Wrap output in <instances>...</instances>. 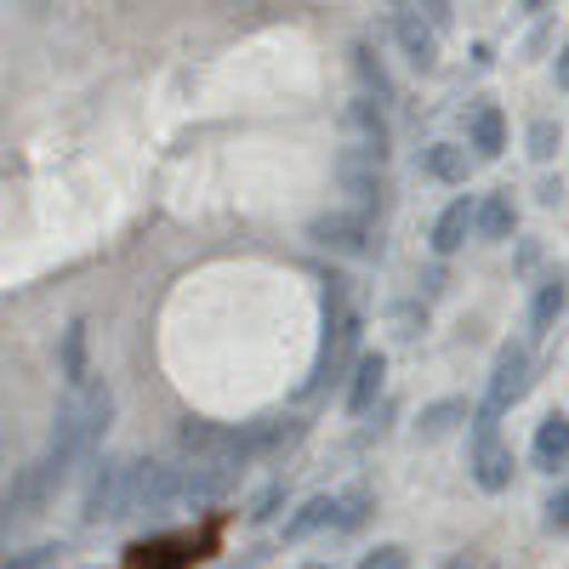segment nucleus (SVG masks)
Returning a JSON list of instances; mask_svg holds the SVG:
<instances>
[{
  "label": "nucleus",
  "mask_w": 569,
  "mask_h": 569,
  "mask_svg": "<svg viewBox=\"0 0 569 569\" xmlns=\"http://www.w3.org/2000/svg\"><path fill=\"white\" fill-rule=\"evenodd\" d=\"M467 142H472L485 160H496V154L507 149V114H501L496 103H479V109H472V120H467Z\"/></svg>",
  "instance_id": "4468645a"
},
{
  "label": "nucleus",
  "mask_w": 569,
  "mask_h": 569,
  "mask_svg": "<svg viewBox=\"0 0 569 569\" xmlns=\"http://www.w3.org/2000/svg\"><path fill=\"white\" fill-rule=\"evenodd\" d=\"M233 479H240V467H228V461H194V467L182 472V501H188V507L217 501Z\"/></svg>",
  "instance_id": "1a4fd4ad"
},
{
  "label": "nucleus",
  "mask_w": 569,
  "mask_h": 569,
  "mask_svg": "<svg viewBox=\"0 0 569 569\" xmlns=\"http://www.w3.org/2000/svg\"><path fill=\"white\" fill-rule=\"evenodd\" d=\"M308 569H330V563H308Z\"/></svg>",
  "instance_id": "2f4dec72"
},
{
  "label": "nucleus",
  "mask_w": 569,
  "mask_h": 569,
  "mask_svg": "<svg viewBox=\"0 0 569 569\" xmlns=\"http://www.w3.org/2000/svg\"><path fill=\"white\" fill-rule=\"evenodd\" d=\"M63 376H69V388L86 382V325H69V337H63Z\"/></svg>",
  "instance_id": "5701e85b"
},
{
  "label": "nucleus",
  "mask_w": 569,
  "mask_h": 569,
  "mask_svg": "<svg viewBox=\"0 0 569 569\" xmlns=\"http://www.w3.org/2000/svg\"><path fill=\"white\" fill-rule=\"evenodd\" d=\"M370 507H376V496H370L365 485L342 490V496H337V530H348V536H353V530L365 525V518H370Z\"/></svg>",
  "instance_id": "4be33fe9"
},
{
  "label": "nucleus",
  "mask_w": 569,
  "mask_h": 569,
  "mask_svg": "<svg viewBox=\"0 0 569 569\" xmlns=\"http://www.w3.org/2000/svg\"><path fill=\"white\" fill-rule=\"evenodd\" d=\"M541 512H547V530H569V485H563V490H552Z\"/></svg>",
  "instance_id": "cd10ccee"
},
{
  "label": "nucleus",
  "mask_w": 569,
  "mask_h": 569,
  "mask_svg": "<svg viewBox=\"0 0 569 569\" xmlns=\"http://www.w3.org/2000/svg\"><path fill=\"white\" fill-rule=\"evenodd\" d=\"M530 393V348H518V342H507L501 353H496V365H490V388H485V405L472 410V439H496V427H501V416Z\"/></svg>",
  "instance_id": "f03ea898"
},
{
  "label": "nucleus",
  "mask_w": 569,
  "mask_h": 569,
  "mask_svg": "<svg viewBox=\"0 0 569 569\" xmlns=\"http://www.w3.org/2000/svg\"><path fill=\"white\" fill-rule=\"evenodd\" d=\"M171 501H182V467L137 461L131 467V512H166Z\"/></svg>",
  "instance_id": "423d86ee"
},
{
  "label": "nucleus",
  "mask_w": 569,
  "mask_h": 569,
  "mask_svg": "<svg viewBox=\"0 0 569 569\" xmlns=\"http://www.w3.org/2000/svg\"><path fill=\"white\" fill-rule=\"evenodd\" d=\"M558 142H563L558 120H536V126H530V154H536V160H552V154H558Z\"/></svg>",
  "instance_id": "a878e982"
},
{
  "label": "nucleus",
  "mask_w": 569,
  "mask_h": 569,
  "mask_svg": "<svg viewBox=\"0 0 569 569\" xmlns=\"http://www.w3.org/2000/svg\"><path fill=\"white\" fill-rule=\"evenodd\" d=\"M382 382H388V359L382 353H359L353 359V382H348V410L365 416L376 405V393H382Z\"/></svg>",
  "instance_id": "ddd939ff"
},
{
  "label": "nucleus",
  "mask_w": 569,
  "mask_h": 569,
  "mask_svg": "<svg viewBox=\"0 0 569 569\" xmlns=\"http://www.w3.org/2000/svg\"><path fill=\"white\" fill-rule=\"evenodd\" d=\"M472 479H479V490H507L512 485V450L501 439H472Z\"/></svg>",
  "instance_id": "9b49d317"
},
{
  "label": "nucleus",
  "mask_w": 569,
  "mask_h": 569,
  "mask_svg": "<svg viewBox=\"0 0 569 569\" xmlns=\"http://www.w3.org/2000/svg\"><path fill=\"white\" fill-rule=\"evenodd\" d=\"M461 416H467V405H461V399H439V405H427V410H421L416 433H421V439H439V433H450V427H456Z\"/></svg>",
  "instance_id": "412c9836"
},
{
  "label": "nucleus",
  "mask_w": 569,
  "mask_h": 569,
  "mask_svg": "<svg viewBox=\"0 0 569 569\" xmlns=\"http://www.w3.org/2000/svg\"><path fill=\"white\" fill-rule=\"evenodd\" d=\"M58 558H63V547H52V541H40V547H29V552H12L0 569H58Z\"/></svg>",
  "instance_id": "393cba45"
},
{
  "label": "nucleus",
  "mask_w": 569,
  "mask_h": 569,
  "mask_svg": "<svg viewBox=\"0 0 569 569\" xmlns=\"http://www.w3.org/2000/svg\"><path fill=\"white\" fill-rule=\"evenodd\" d=\"M552 80H558V91H569V40H563V52H558V63H552Z\"/></svg>",
  "instance_id": "c756f323"
},
{
  "label": "nucleus",
  "mask_w": 569,
  "mask_h": 569,
  "mask_svg": "<svg viewBox=\"0 0 569 569\" xmlns=\"http://www.w3.org/2000/svg\"><path fill=\"white\" fill-rule=\"evenodd\" d=\"M536 467H547V472L569 467V416H547L536 427Z\"/></svg>",
  "instance_id": "f3484780"
},
{
  "label": "nucleus",
  "mask_w": 569,
  "mask_h": 569,
  "mask_svg": "<svg viewBox=\"0 0 569 569\" xmlns=\"http://www.w3.org/2000/svg\"><path fill=\"white\" fill-rule=\"evenodd\" d=\"M382 149H365V142H353V149H342L337 154V182H342V194L353 200V211H376L382 206V194H388V177H382Z\"/></svg>",
  "instance_id": "20e7f679"
},
{
  "label": "nucleus",
  "mask_w": 569,
  "mask_h": 569,
  "mask_svg": "<svg viewBox=\"0 0 569 569\" xmlns=\"http://www.w3.org/2000/svg\"><path fill=\"white\" fill-rule=\"evenodd\" d=\"M393 12H410V18H421V23H433V29H450V0H388Z\"/></svg>",
  "instance_id": "b1692460"
},
{
  "label": "nucleus",
  "mask_w": 569,
  "mask_h": 569,
  "mask_svg": "<svg viewBox=\"0 0 569 569\" xmlns=\"http://www.w3.org/2000/svg\"><path fill=\"white\" fill-rule=\"evenodd\" d=\"M200 558V536H149L126 552V569H188Z\"/></svg>",
  "instance_id": "0eeeda50"
},
{
  "label": "nucleus",
  "mask_w": 569,
  "mask_h": 569,
  "mask_svg": "<svg viewBox=\"0 0 569 569\" xmlns=\"http://www.w3.org/2000/svg\"><path fill=\"white\" fill-rule=\"evenodd\" d=\"M512 228H518V211H512L507 194H485L472 206V233H479V240H507Z\"/></svg>",
  "instance_id": "dca6fc26"
},
{
  "label": "nucleus",
  "mask_w": 569,
  "mask_h": 569,
  "mask_svg": "<svg viewBox=\"0 0 569 569\" xmlns=\"http://www.w3.org/2000/svg\"><path fill=\"white\" fill-rule=\"evenodd\" d=\"M348 131L365 142V149H382V154H388V137H393V126H388V103L353 98V103H348Z\"/></svg>",
  "instance_id": "f8f14e48"
},
{
  "label": "nucleus",
  "mask_w": 569,
  "mask_h": 569,
  "mask_svg": "<svg viewBox=\"0 0 569 569\" xmlns=\"http://www.w3.org/2000/svg\"><path fill=\"white\" fill-rule=\"evenodd\" d=\"M109 416H114V393H109V382H80V388L63 399L58 421H52V445H46V461L63 467V472H69L74 461H86L91 450L103 445Z\"/></svg>",
  "instance_id": "f257e3e1"
},
{
  "label": "nucleus",
  "mask_w": 569,
  "mask_h": 569,
  "mask_svg": "<svg viewBox=\"0 0 569 569\" xmlns=\"http://www.w3.org/2000/svg\"><path fill=\"white\" fill-rule=\"evenodd\" d=\"M325 525H337V496H313L291 525H284V541H308L313 530H325Z\"/></svg>",
  "instance_id": "aec40b11"
},
{
  "label": "nucleus",
  "mask_w": 569,
  "mask_h": 569,
  "mask_svg": "<svg viewBox=\"0 0 569 569\" xmlns=\"http://www.w3.org/2000/svg\"><path fill=\"white\" fill-rule=\"evenodd\" d=\"M467 233H472V206H467V200H450V206L439 211V222H433V251H439V257H456V251L467 246Z\"/></svg>",
  "instance_id": "2eb2a0df"
},
{
  "label": "nucleus",
  "mask_w": 569,
  "mask_h": 569,
  "mask_svg": "<svg viewBox=\"0 0 569 569\" xmlns=\"http://www.w3.org/2000/svg\"><path fill=\"white\" fill-rule=\"evenodd\" d=\"M353 69H359V80H365V98L393 103V74L382 69V58H376L370 46H353Z\"/></svg>",
  "instance_id": "6ab92c4d"
},
{
  "label": "nucleus",
  "mask_w": 569,
  "mask_h": 569,
  "mask_svg": "<svg viewBox=\"0 0 569 569\" xmlns=\"http://www.w3.org/2000/svg\"><path fill=\"white\" fill-rule=\"evenodd\" d=\"M421 171L433 177V182H467V171H472V154L461 149V142H433V149L421 154Z\"/></svg>",
  "instance_id": "a211bd4d"
},
{
  "label": "nucleus",
  "mask_w": 569,
  "mask_h": 569,
  "mask_svg": "<svg viewBox=\"0 0 569 569\" xmlns=\"http://www.w3.org/2000/svg\"><path fill=\"white\" fill-rule=\"evenodd\" d=\"M359 569H410V552L405 547H376L359 558Z\"/></svg>",
  "instance_id": "bb28decb"
},
{
  "label": "nucleus",
  "mask_w": 569,
  "mask_h": 569,
  "mask_svg": "<svg viewBox=\"0 0 569 569\" xmlns=\"http://www.w3.org/2000/svg\"><path fill=\"white\" fill-rule=\"evenodd\" d=\"M284 501V485H268L257 501H251V518H257V525H262V518H273V507Z\"/></svg>",
  "instance_id": "c85d7f7f"
},
{
  "label": "nucleus",
  "mask_w": 569,
  "mask_h": 569,
  "mask_svg": "<svg viewBox=\"0 0 569 569\" xmlns=\"http://www.w3.org/2000/svg\"><path fill=\"white\" fill-rule=\"evenodd\" d=\"M563 308H569V279H563V273L541 279V284H536V297H530V337H536V342L552 337V325H558Z\"/></svg>",
  "instance_id": "9d476101"
},
{
  "label": "nucleus",
  "mask_w": 569,
  "mask_h": 569,
  "mask_svg": "<svg viewBox=\"0 0 569 569\" xmlns=\"http://www.w3.org/2000/svg\"><path fill=\"white\" fill-rule=\"evenodd\" d=\"M131 467L126 456H103L86 479V525H109V518L131 512Z\"/></svg>",
  "instance_id": "7ed1b4c3"
},
{
  "label": "nucleus",
  "mask_w": 569,
  "mask_h": 569,
  "mask_svg": "<svg viewBox=\"0 0 569 569\" xmlns=\"http://www.w3.org/2000/svg\"><path fill=\"white\" fill-rule=\"evenodd\" d=\"M388 34H393V46L405 52V63L410 69H439V29L433 23H421V18H410V12H393L388 18Z\"/></svg>",
  "instance_id": "6e6552de"
},
{
  "label": "nucleus",
  "mask_w": 569,
  "mask_h": 569,
  "mask_svg": "<svg viewBox=\"0 0 569 569\" xmlns=\"http://www.w3.org/2000/svg\"><path fill=\"white\" fill-rule=\"evenodd\" d=\"M541 7H552V0H525V12H541Z\"/></svg>",
  "instance_id": "7c9ffc66"
},
{
  "label": "nucleus",
  "mask_w": 569,
  "mask_h": 569,
  "mask_svg": "<svg viewBox=\"0 0 569 569\" xmlns=\"http://www.w3.org/2000/svg\"><path fill=\"white\" fill-rule=\"evenodd\" d=\"M308 240H319L325 251H337V257H370L376 251V228L365 211H319L308 222Z\"/></svg>",
  "instance_id": "39448f33"
}]
</instances>
